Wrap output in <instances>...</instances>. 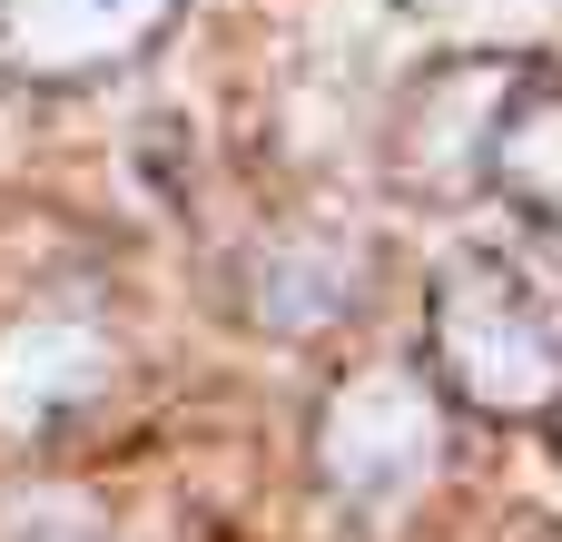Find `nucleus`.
I'll use <instances>...</instances> for the list:
<instances>
[{
	"label": "nucleus",
	"instance_id": "nucleus-1",
	"mask_svg": "<svg viewBox=\"0 0 562 542\" xmlns=\"http://www.w3.org/2000/svg\"><path fill=\"white\" fill-rule=\"evenodd\" d=\"M435 365L454 375L464 405L484 415H533L562 395V336L524 267L504 257H454L435 286Z\"/></svg>",
	"mask_w": 562,
	"mask_h": 542
},
{
	"label": "nucleus",
	"instance_id": "nucleus-2",
	"mask_svg": "<svg viewBox=\"0 0 562 542\" xmlns=\"http://www.w3.org/2000/svg\"><path fill=\"white\" fill-rule=\"evenodd\" d=\"M435 464H445V415H435L425 375L366 365V375H346L326 395V415H316V474H326V494H346L366 513H395L405 494L435 484Z\"/></svg>",
	"mask_w": 562,
	"mask_h": 542
},
{
	"label": "nucleus",
	"instance_id": "nucleus-3",
	"mask_svg": "<svg viewBox=\"0 0 562 542\" xmlns=\"http://www.w3.org/2000/svg\"><path fill=\"white\" fill-rule=\"evenodd\" d=\"M178 0H0V59L30 79H79L158 39Z\"/></svg>",
	"mask_w": 562,
	"mask_h": 542
},
{
	"label": "nucleus",
	"instance_id": "nucleus-4",
	"mask_svg": "<svg viewBox=\"0 0 562 542\" xmlns=\"http://www.w3.org/2000/svg\"><path fill=\"white\" fill-rule=\"evenodd\" d=\"M109 375H119L109 336H89V326H69V316L20 326V336L0 346V434H40V425L79 415Z\"/></svg>",
	"mask_w": 562,
	"mask_h": 542
},
{
	"label": "nucleus",
	"instance_id": "nucleus-5",
	"mask_svg": "<svg viewBox=\"0 0 562 542\" xmlns=\"http://www.w3.org/2000/svg\"><path fill=\"white\" fill-rule=\"evenodd\" d=\"M484 158H494V178H504L524 207L562 217V99H524L514 118H494Z\"/></svg>",
	"mask_w": 562,
	"mask_h": 542
}]
</instances>
